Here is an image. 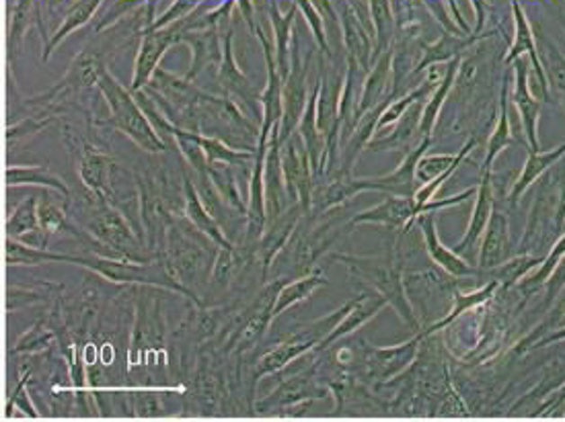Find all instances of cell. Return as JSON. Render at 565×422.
I'll return each mask as SVG.
<instances>
[{
  "instance_id": "cell-1",
  "label": "cell",
  "mask_w": 565,
  "mask_h": 422,
  "mask_svg": "<svg viewBox=\"0 0 565 422\" xmlns=\"http://www.w3.org/2000/svg\"><path fill=\"white\" fill-rule=\"evenodd\" d=\"M220 246L212 242L208 236L202 234L198 228L184 220L171 215V222L166 225L165 249L158 254V260H163L169 273L181 286L198 294V283H206L212 273L216 254Z\"/></svg>"
},
{
  "instance_id": "cell-2",
  "label": "cell",
  "mask_w": 565,
  "mask_h": 422,
  "mask_svg": "<svg viewBox=\"0 0 565 422\" xmlns=\"http://www.w3.org/2000/svg\"><path fill=\"white\" fill-rule=\"evenodd\" d=\"M97 91L101 92V97H103L107 107H110V119H107L103 126H112L113 129H118V132L128 136L139 148H142L144 152H150V154H161V152L169 150V145L158 137L155 127L150 126L147 113H144V109L140 107L139 101H136L134 92L126 89V86L105 68V64L101 66L99 72Z\"/></svg>"
},
{
  "instance_id": "cell-3",
  "label": "cell",
  "mask_w": 565,
  "mask_h": 422,
  "mask_svg": "<svg viewBox=\"0 0 565 422\" xmlns=\"http://www.w3.org/2000/svg\"><path fill=\"white\" fill-rule=\"evenodd\" d=\"M75 265L89 268L101 279H107L120 286H139V287H158L171 294H179L190 300L192 303L206 305L198 295L173 277L169 268L165 267L163 260H148V263H139V260H128L120 257H105L99 252L75 254Z\"/></svg>"
},
{
  "instance_id": "cell-4",
  "label": "cell",
  "mask_w": 565,
  "mask_h": 422,
  "mask_svg": "<svg viewBox=\"0 0 565 422\" xmlns=\"http://www.w3.org/2000/svg\"><path fill=\"white\" fill-rule=\"evenodd\" d=\"M83 228L89 232V236L95 240L103 249L112 251L115 257L139 260V263H148V260H157L155 254L144 244L139 232H136L134 224L128 220V215L120 207L112 206V203L99 201L95 211L89 220L85 222Z\"/></svg>"
},
{
  "instance_id": "cell-5",
  "label": "cell",
  "mask_w": 565,
  "mask_h": 422,
  "mask_svg": "<svg viewBox=\"0 0 565 422\" xmlns=\"http://www.w3.org/2000/svg\"><path fill=\"white\" fill-rule=\"evenodd\" d=\"M150 287H144L136 300V320L130 338L128 367L134 369L144 356L157 351H165L166 322L163 314L161 297L148 294Z\"/></svg>"
},
{
  "instance_id": "cell-6",
  "label": "cell",
  "mask_w": 565,
  "mask_h": 422,
  "mask_svg": "<svg viewBox=\"0 0 565 422\" xmlns=\"http://www.w3.org/2000/svg\"><path fill=\"white\" fill-rule=\"evenodd\" d=\"M333 259L339 260V263H344L354 275H356V277L366 279L371 286L379 289V294L385 297L389 303L395 305L405 322L416 326L414 312H411V305L403 291L401 275L393 263H389V260L350 257V254H333Z\"/></svg>"
},
{
  "instance_id": "cell-7",
  "label": "cell",
  "mask_w": 565,
  "mask_h": 422,
  "mask_svg": "<svg viewBox=\"0 0 565 422\" xmlns=\"http://www.w3.org/2000/svg\"><path fill=\"white\" fill-rule=\"evenodd\" d=\"M187 31H190V27H187V21H184V23H175L171 27L148 29V31L144 33L140 52L136 56L130 91L139 92L142 89H147L152 76H155V72L158 70V64H161L166 49L175 46L177 41H184V35Z\"/></svg>"
},
{
  "instance_id": "cell-8",
  "label": "cell",
  "mask_w": 565,
  "mask_h": 422,
  "mask_svg": "<svg viewBox=\"0 0 565 422\" xmlns=\"http://www.w3.org/2000/svg\"><path fill=\"white\" fill-rule=\"evenodd\" d=\"M282 166H284V177L288 195L292 203H300L304 214H310L313 209V166L300 136H290V140L282 145Z\"/></svg>"
},
{
  "instance_id": "cell-9",
  "label": "cell",
  "mask_w": 565,
  "mask_h": 422,
  "mask_svg": "<svg viewBox=\"0 0 565 422\" xmlns=\"http://www.w3.org/2000/svg\"><path fill=\"white\" fill-rule=\"evenodd\" d=\"M307 64H302L299 48L292 49V62H290L288 76L284 78V115H282L278 134H280V144L284 145L290 136H292L296 129H299V123L302 119L304 107L309 103V94L307 92Z\"/></svg>"
},
{
  "instance_id": "cell-10",
  "label": "cell",
  "mask_w": 565,
  "mask_h": 422,
  "mask_svg": "<svg viewBox=\"0 0 565 422\" xmlns=\"http://www.w3.org/2000/svg\"><path fill=\"white\" fill-rule=\"evenodd\" d=\"M432 144V137L430 136H424L422 144L417 145V148L411 152V154L403 160V164L397 169L395 172L387 174V177H381V179H352V185H354V193H360V191H366V189H371V191H387L390 195H401V198H414V195L417 193V163L422 160V156L427 152V148H430Z\"/></svg>"
},
{
  "instance_id": "cell-11",
  "label": "cell",
  "mask_w": 565,
  "mask_h": 422,
  "mask_svg": "<svg viewBox=\"0 0 565 422\" xmlns=\"http://www.w3.org/2000/svg\"><path fill=\"white\" fill-rule=\"evenodd\" d=\"M302 215L304 209L300 203H292L284 214L265 225L264 236L257 244V260L259 271H262V281H267V273H270L272 265L276 263V259L290 244V240H292L296 228H299Z\"/></svg>"
},
{
  "instance_id": "cell-12",
  "label": "cell",
  "mask_w": 565,
  "mask_h": 422,
  "mask_svg": "<svg viewBox=\"0 0 565 422\" xmlns=\"http://www.w3.org/2000/svg\"><path fill=\"white\" fill-rule=\"evenodd\" d=\"M278 127L280 126L274 127V132L270 136V145H267V156H265V171H264L267 224L284 214L290 201L284 166H282V144H280Z\"/></svg>"
},
{
  "instance_id": "cell-13",
  "label": "cell",
  "mask_w": 565,
  "mask_h": 422,
  "mask_svg": "<svg viewBox=\"0 0 565 422\" xmlns=\"http://www.w3.org/2000/svg\"><path fill=\"white\" fill-rule=\"evenodd\" d=\"M219 80H220L222 91L227 92V97L241 101V103L245 107H249V111L253 115H257L259 121H262V101H259V94L256 92V89H253L249 78L243 75V70L238 68V64L235 60L233 33H229L227 38H224Z\"/></svg>"
},
{
  "instance_id": "cell-14",
  "label": "cell",
  "mask_w": 565,
  "mask_h": 422,
  "mask_svg": "<svg viewBox=\"0 0 565 422\" xmlns=\"http://www.w3.org/2000/svg\"><path fill=\"white\" fill-rule=\"evenodd\" d=\"M115 171H118V166H115L110 156L99 152L95 145H85L81 163H78V174H81L83 185L89 189L93 195H97V198L103 199L105 203H112V206L118 203L113 193Z\"/></svg>"
},
{
  "instance_id": "cell-15",
  "label": "cell",
  "mask_w": 565,
  "mask_h": 422,
  "mask_svg": "<svg viewBox=\"0 0 565 422\" xmlns=\"http://www.w3.org/2000/svg\"><path fill=\"white\" fill-rule=\"evenodd\" d=\"M184 215L193 228H198L202 234L219 244L220 249H235L237 246L233 240H229L227 234H224L222 224L210 214V209L206 207V203L198 191V185H195V180L192 177H187L185 171H184Z\"/></svg>"
},
{
  "instance_id": "cell-16",
  "label": "cell",
  "mask_w": 565,
  "mask_h": 422,
  "mask_svg": "<svg viewBox=\"0 0 565 422\" xmlns=\"http://www.w3.org/2000/svg\"><path fill=\"white\" fill-rule=\"evenodd\" d=\"M419 207L416 198H401V195H393V198L385 199L379 206L362 211L352 220V225L362 222H372V224H385L389 228H403L409 230L411 224L417 220Z\"/></svg>"
},
{
  "instance_id": "cell-17",
  "label": "cell",
  "mask_w": 565,
  "mask_h": 422,
  "mask_svg": "<svg viewBox=\"0 0 565 422\" xmlns=\"http://www.w3.org/2000/svg\"><path fill=\"white\" fill-rule=\"evenodd\" d=\"M387 303V300L382 295H376V294H360L356 300L350 302V308H347L345 316L339 320V324L333 329L327 337H325V340L321 345H317L315 348H318V351H325V348H329L336 340L347 337V334H352L354 330H358L362 324L368 322L372 316H376V312H379L382 305Z\"/></svg>"
},
{
  "instance_id": "cell-18",
  "label": "cell",
  "mask_w": 565,
  "mask_h": 422,
  "mask_svg": "<svg viewBox=\"0 0 565 422\" xmlns=\"http://www.w3.org/2000/svg\"><path fill=\"white\" fill-rule=\"evenodd\" d=\"M422 337L411 338L409 343H405L401 347H390V348H366V369L372 377H379V380H389L390 375L399 374L401 369H405L414 361V356L417 353V345Z\"/></svg>"
},
{
  "instance_id": "cell-19",
  "label": "cell",
  "mask_w": 565,
  "mask_h": 422,
  "mask_svg": "<svg viewBox=\"0 0 565 422\" xmlns=\"http://www.w3.org/2000/svg\"><path fill=\"white\" fill-rule=\"evenodd\" d=\"M4 263L9 267H35L48 263H68L75 265V254L67 252H52L46 246H35L21 242L17 238L4 240Z\"/></svg>"
},
{
  "instance_id": "cell-20",
  "label": "cell",
  "mask_w": 565,
  "mask_h": 422,
  "mask_svg": "<svg viewBox=\"0 0 565 422\" xmlns=\"http://www.w3.org/2000/svg\"><path fill=\"white\" fill-rule=\"evenodd\" d=\"M419 225H422V232H424V238H426L427 254H430L434 263L440 265L442 268H444V271H448L451 275H454V277H465V275L475 273L473 268H471L465 260L459 257V254L448 251L446 246L440 242L438 232H436V222H434L432 215H422Z\"/></svg>"
},
{
  "instance_id": "cell-21",
  "label": "cell",
  "mask_w": 565,
  "mask_h": 422,
  "mask_svg": "<svg viewBox=\"0 0 565 422\" xmlns=\"http://www.w3.org/2000/svg\"><path fill=\"white\" fill-rule=\"evenodd\" d=\"M4 183L6 187H43L52 189V191L60 193L64 199H70V189L64 183L62 177H58L46 166H9L4 171Z\"/></svg>"
},
{
  "instance_id": "cell-22",
  "label": "cell",
  "mask_w": 565,
  "mask_h": 422,
  "mask_svg": "<svg viewBox=\"0 0 565 422\" xmlns=\"http://www.w3.org/2000/svg\"><path fill=\"white\" fill-rule=\"evenodd\" d=\"M323 286H327V279H325V275L321 271H315L310 275H300V277H296L292 283H284L282 289L278 291L276 303H274V312H272L274 320H278L282 314H284V312L292 308V305L309 300V297Z\"/></svg>"
},
{
  "instance_id": "cell-23",
  "label": "cell",
  "mask_w": 565,
  "mask_h": 422,
  "mask_svg": "<svg viewBox=\"0 0 565 422\" xmlns=\"http://www.w3.org/2000/svg\"><path fill=\"white\" fill-rule=\"evenodd\" d=\"M208 174L210 180L216 189V193L220 195V199L224 201L230 211L235 215L247 217V199L243 198V193L238 191L237 177L233 172V166L230 164H208Z\"/></svg>"
},
{
  "instance_id": "cell-24",
  "label": "cell",
  "mask_w": 565,
  "mask_h": 422,
  "mask_svg": "<svg viewBox=\"0 0 565 422\" xmlns=\"http://www.w3.org/2000/svg\"><path fill=\"white\" fill-rule=\"evenodd\" d=\"M4 232L9 238L17 240H25L27 236L33 234H41L46 238L40 225V199L35 198V195H29L25 201H21L19 206L11 211L9 220L4 224Z\"/></svg>"
},
{
  "instance_id": "cell-25",
  "label": "cell",
  "mask_w": 565,
  "mask_h": 422,
  "mask_svg": "<svg viewBox=\"0 0 565 422\" xmlns=\"http://www.w3.org/2000/svg\"><path fill=\"white\" fill-rule=\"evenodd\" d=\"M195 140L204 150L208 164H247L253 163L256 158V150H245V148H230L229 144H224L220 137L198 134L195 132Z\"/></svg>"
},
{
  "instance_id": "cell-26",
  "label": "cell",
  "mask_w": 565,
  "mask_h": 422,
  "mask_svg": "<svg viewBox=\"0 0 565 422\" xmlns=\"http://www.w3.org/2000/svg\"><path fill=\"white\" fill-rule=\"evenodd\" d=\"M184 41H190L193 48V62L185 78L193 80L202 70L208 68L210 64H220V43L216 40L214 31H204L200 35H184Z\"/></svg>"
},
{
  "instance_id": "cell-27",
  "label": "cell",
  "mask_w": 565,
  "mask_h": 422,
  "mask_svg": "<svg viewBox=\"0 0 565 422\" xmlns=\"http://www.w3.org/2000/svg\"><path fill=\"white\" fill-rule=\"evenodd\" d=\"M58 345V334L46 320H40L25 334H21L17 343L11 348V355H38L46 353Z\"/></svg>"
},
{
  "instance_id": "cell-28",
  "label": "cell",
  "mask_w": 565,
  "mask_h": 422,
  "mask_svg": "<svg viewBox=\"0 0 565 422\" xmlns=\"http://www.w3.org/2000/svg\"><path fill=\"white\" fill-rule=\"evenodd\" d=\"M514 101H516L518 111H520V115H523L526 136H528V140H531V144H533V152H539V142H537L539 105H537V101H534L531 94H528L525 64H518V89H516V94H514Z\"/></svg>"
},
{
  "instance_id": "cell-29",
  "label": "cell",
  "mask_w": 565,
  "mask_h": 422,
  "mask_svg": "<svg viewBox=\"0 0 565 422\" xmlns=\"http://www.w3.org/2000/svg\"><path fill=\"white\" fill-rule=\"evenodd\" d=\"M489 211H491V189H489V172H488L485 174L483 185L480 189V199H477L475 214H473V220H471L469 232H467V236L461 240V244L456 246V252L473 249V244L477 242V240H480V236L483 234V230H485V225H488Z\"/></svg>"
},
{
  "instance_id": "cell-30",
  "label": "cell",
  "mask_w": 565,
  "mask_h": 422,
  "mask_svg": "<svg viewBox=\"0 0 565 422\" xmlns=\"http://www.w3.org/2000/svg\"><path fill=\"white\" fill-rule=\"evenodd\" d=\"M54 119H56L54 113L40 111V113L29 115V118H25L23 121H19V123H9V126H6V132H4L6 150L11 152V150L17 148V144L25 142L27 137L43 132V129H46L48 126H52Z\"/></svg>"
},
{
  "instance_id": "cell-31",
  "label": "cell",
  "mask_w": 565,
  "mask_h": 422,
  "mask_svg": "<svg viewBox=\"0 0 565 422\" xmlns=\"http://www.w3.org/2000/svg\"><path fill=\"white\" fill-rule=\"evenodd\" d=\"M60 289V286H52V283L41 281L35 287H14L6 289V312H14L21 308H29V305L43 303L49 300H56L54 291Z\"/></svg>"
},
{
  "instance_id": "cell-32",
  "label": "cell",
  "mask_w": 565,
  "mask_h": 422,
  "mask_svg": "<svg viewBox=\"0 0 565 422\" xmlns=\"http://www.w3.org/2000/svg\"><path fill=\"white\" fill-rule=\"evenodd\" d=\"M514 17H516V41H514V46H512V49H510L508 62H512L514 57H518V56L523 54V52H528V54H531V56H533V64H534V68H537L539 76H541V84H543V89L547 91L545 75H543V70H541V62H539V57H537V49H534V41H533L531 27H528L526 19H525V14H523V11H520V6H518L516 0H514Z\"/></svg>"
},
{
  "instance_id": "cell-33",
  "label": "cell",
  "mask_w": 565,
  "mask_h": 422,
  "mask_svg": "<svg viewBox=\"0 0 565 422\" xmlns=\"http://www.w3.org/2000/svg\"><path fill=\"white\" fill-rule=\"evenodd\" d=\"M99 4H101V0H81V3H78V4L75 6V9H72V11L68 13L67 21H64V25H62L60 29H58V33L54 35L52 41L48 43L46 54H43V57H49V54H52L54 49L58 48V43H60L64 38H67L68 33L76 31L78 27L85 25L86 21H89V19L93 17V14H95Z\"/></svg>"
},
{
  "instance_id": "cell-34",
  "label": "cell",
  "mask_w": 565,
  "mask_h": 422,
  "mask_svg": "<svg viewBox=\"0 0 565 422\" xmlns=\"http://www.w3.org/2000/svg\"><path fill=\"white\" fill-rule=\"evenodd\" d=\"M456 66H459V60H454V62L451 64V68H448L446 76L442 78V83H440V86H438L436 94H434L430 103H427L426 109H424L422 119H419V132H422L424 136H430V134H432L434 121H436L440 109H442V105H444V101H446V94H448V91H451V86H453V83H454Z\"/></svg>"
},
{
  "instance_id": "cell-35",
  "label": "cell",
  "mask_w": 565,
  "mask_h": 422,
  "mask_svg": "<svg viewBox=\"0 0 565 422\" xmlns=\"http://www.w3.org/2000/svg\"><path fill=\"white\" fill-rule=\"evenodd\" d=\"M473 145H475V140H471L465 148H462L459 154L456 156H448V154H436V156H426V158H422L417 163V180L422 185H426V183H430V180H434L436 177H440L442 172H446L448 169H451V166L454 164V163H459V160H462L467 156V152L469 150H473Z\"/></svg>"
},
{
  "instance_id": "cell-36",
  "label": "cell",
  "mask_w": 565,
  "mask_h": 422,
  "mask_svg": "<svg viewBox=\"0 0 565 422\" xmlns=\"http://www.w3.org/2000/svg\"><path fill=\"white\" fill-rule=\"evenodd\" d=\"M565 152V145H560V148H557L555 152H547V154H539V152H533V156L528 158V163H526V166H525V172L520 174V179H518V185L514 187V191H512V199H516L520 193L525 191V189L533 183L534 179L539 177V174L547 169L549 164L552 163H555L557 158H560L561 154Z\"/></svg>"
},
{
  "instance_id": "cell-37",
  "label": "cell",
  "mask_w": 565,
  "mask_h": 422,
  "mask_svg": "<svg viewBox=\"0 0 565 422\" xmlns=\"http://www.w3.org/2000/svg\"><path fill=\"white\" fill-rule=\"evenodd\" d=\"M132 417L148 418V417H163L165 406L157 390H134L128 394Z\"/></svg>"
},
{
  "instance_id": "cell-38",
  "label": "cell",
  "mask_w": 565,
  "mask_h": 422,
  "mask_svg": "<svg viewBox=\"0 0 565 422\" xmlns=\"http://www.w3.org/2000/svg\"><path fill=\"white\" fill-rule=\"evenodd\" d=\"M432 86H434V83H430V80H427V83L422 86V89H417V91H414L411 94H408V97L405 99H401V101H395L393 105H390L389 109H385V115H381V119H379V129H382V127H389V126H393V123L401 118V115L408 111V109L416 103V101H419L422 97H426L427 92L432 91Z\"/></svg>"
},
{
  "instance_id": "cell-39",
  "label": "cell",
  "mask_w": 565,
  "mask_h": 422,
  "mask_svg": "<svg viewBox=\"0 0 565 422\" xmlns=\"http://www.w3.org/2000/svg\"><path fill=\"white\" fill-rule=\"evenodd\" d=\"M387 68H389L387 62H381L379 68H376V70L372 72L371 80H368L366 91H364V94H362L360 109H358L360 118L366 113V109H368V111H371L376 101H379V97H382V92H385V75H387Z\"/></svg>"
},
{
  "instance_id": "cell-40",
  "label": "cell",
  "mask_w": 565,
  "mask_h": 422,
  "mask_svg": "<svg viewBox=\"0 0 565 422\" xmlns=\"http://www.w3.org/2000/svg\"><path fill=\"white\" fill-rule=\"evenodd\" d=\"M512 137L508 132V111H506V91H504V99H502V118H499V126L491 136L489 145H488V158H485V172H489V166L494 163V158L499 150L504 148L506 144H510Z\"/></svg>"
},
{
  "instance_id": "cell-41",
  "label": "cell",
  "mask_w": 565,
  "mask_h": 422,
  "mask_svg": "<svg viewBox=\"0 0 565 422\" xmlns=\"http://www.w3.org/2000/svg\"><path fill=\"white\" fill-rule=\"evenodd\" d=\"M561 252H565V238H561L560 240V244H557V249L553 251V254H552V259L547 260V265L543 267V271L537 275V277H534V283H541L543 281V277H545V275L549 273V268H552L553 265H555V260L561 257Z\"/></svg>"
},
{
  "instance_id": "cell-42",
  "label": "cell",
  "mask_w": 565,
  "mask_h": 422,
  "mask_svg": "<svg viewBox=\"0 0 565 422\" xmlns=\"http://www.w3.org/2000/svg\"><path fill=\"white\" fill-rule=\"evenodd\" d=\"M238 4H241V11L245 13V19H247L249 23H251V4H249V0H238Z\"/></svg>"
}]
</instances>
